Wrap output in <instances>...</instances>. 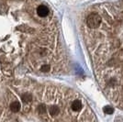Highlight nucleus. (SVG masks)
I'll use <instances>...</instances> for the list:
<instances>
[{"label":"nucleus","mask_w":123,"mask_h":122,"mask_svg":"<svg viewBox=\"0 0 123 122\" xmlns=\"http://www.w3.org/2000/svg\"><path fill=\"white\" fill-rule=\"evenodd\" d=\"M71 108L73 111L79 112L83 109V103L80 100H74L73 101L72 105H71Z\"/></svg>","instance_id":"7ed1b4c3"},{"label":"nucleus","mask_w":123,"mask_h":122,"mask_svg":"<svg viewBox=\"0 0 123 122\" xmlns=\"http://www.w3.org/2000/svg\"><path fill=\"white\" fill-rule=\"evenodd\" d=\"M32 100V97H31V95L30 94H24L23 96H22V101L24 102V103H30V102Z\"/></svg>","instance_id":"423d86ee"},{"label":"nucleus","mask_w":123,"mask_h":122,"mask_svg":"<svg viewBox=\"0 0 123 122\" xmlns=\"http://www.w3.org/2000/svg\"><path fill=\"white\" fill-rule=\"evenodd\" d=\"M41 71L42 73H49L51 71V66L49 64H43L41 66Z\"/></svg>","instance_id":"6e6552de"},{"label":"nucleus","mask_w":123,"mask_h":122,"mask_svg":"<svg viewBox=\"0 0 123 122\" xmlns=\"http://www.w3.org/2000/svg\"><path fill=\"white\" fill-rule=\"evenodd\" d=\"M21 108V105L19 102L15 101V102H12L10 104V109L13 112H18L20 110Z\"/></svg>","instance_id":"39448f33"},{"label":"nucleus","mask_w":123,"mask_h":122,"mask_svg":"<svg viewBox=\"0 0 123 122\" xmlns=\"http://www.w3.org/2000/svg\"><path fill=\"white\" fill-rule=\"evenodd\" d=\"M101 21H102V19H101L100 16L98 14H96V13H93L87 17L86 24L90 29H97L99 27Z\"/></svg>","instance_id":"f257e3e1"},{"label":"nucleus","mask_w":123,"mask_h":122,"mask_svg":"<svg viewBox=\"0 0 123 122\" xmlns=\"http://www.w3.org/2000/svg\"><path fill=\"white\" fill-rule=\"evenodd\" d=\"M103 110H104V112L106 114H108V115H111V114H113V112H114L113 107H110V106H106V107L103 108Z\"/></svg>","instance_id":"0eeeda50"},{"label":"nucleus","mask_w":123,"mask_h":122,"mask_svg":"<svg viewBox=\"0 0 123 122\" xmlns=\"http://www.w3.org/2000/svg\"><path fill=\"white\" fill-rule=\"evenodd\" d=\"M49 8L47 7L46 6L44 5H41L37 7V14L39 17L41 18H44V17H47L48 14H49Z\"/></svg>","instance_id":"f03ea898"},{"label":"nucleus","mask_w":123,"mask_h":122,"mask_svg":"<svg viewBox=\"0 0 123 122\" xmlns=\"http://www.w3.org/2000/svg\"><path fill=\"white\" fill-rule=\"evenodd\" d=\"M49 112H50L51 116L56 117L57 115H59V113H60V108H59V107L56 106V105H53V106H51V107L49 108Z\"/></svg>","instance_id":"20e7f679"},{"label":"nucleus","mask_w":123,"mask_h":122,"mask_svg":"<svg viewBox=\"0 0 123 122\" xmlns=\"http://www.w3.org/2000/svg\"><path fill=\"white\" fill-rule=\"evenodd\" d=\"M38 111L40 114H44L46 112V106L44 104H41L39 107H38Z\"/></svg>","instance_id":"1a4fd4ad"}]
</instances>
